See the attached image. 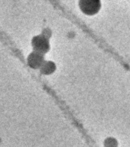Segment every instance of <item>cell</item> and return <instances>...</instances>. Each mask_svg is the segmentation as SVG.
I'll return each mask as SVG.
<instances>
[{
    "label": "cell",
    "instance_id": "6da1fadb",
    "mask_svg": "<svg viewBox=\"0 0 130 147\" xmlns=\"http://www.w3.org/2000/svg\"><path fill=\"white\" fill-rule=\"evenodd\" d=\"M79 7L85 14L93 15L100 9V0H80Z\"/></svg>",
    "mask_w": 130,
    "mask_h": 147
},
{
    "label": "cell",
    "instance_id": "3957f363",
    "mask_svg": "<svg viewBox=\"0 0 130 147\" xmlns=\"http://www.w3.org/2000/svg\"><path fill=\"white\" fill-rule=\"evenodd\" d=\"M45 61L44 54L33 50L32 53L29 55L27 57V63L32 68H40Z\"/></svg>",
    "mask_w": 130,
    "mask_h": 147
},
{
    "label": "cell",
    "instance_id": "277c9868",
    "mask_svg": "<svg viewBox=\"0 0 130 147\" xmlns=\"http://www.w3.org/2000/svg\"><path fill=\"white\" fill-rule=\"evenodd\" d=\"M39 69H40L43 74L50 75L53 73H54V71L56 69V66L53 62L45 61V60Z\"/></svg>",
    "mask_w": 130,
    "mask_h": 147
},
{
    "label": "cell",
    "instance_id": "7a4b0ae2",
    "mask_svg": "<svg viewBox=\"0 0 130 147\" xmlns=\"http://www.w3.org/2000/svg\"><path fill=\"white\" fill-rule=\"evenodd\" d=\"M32 45L35 51L45 54L48 51L50 48L48 37H45L43 34L35 36L32 40Z\"/></svg>",
    "mask_w": 130,
    "mask_h": 147
}]
</instances>
